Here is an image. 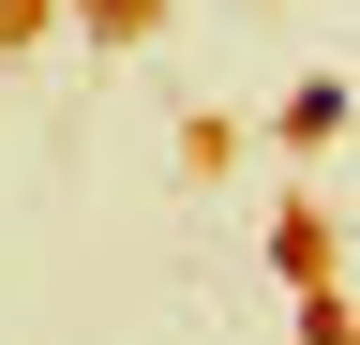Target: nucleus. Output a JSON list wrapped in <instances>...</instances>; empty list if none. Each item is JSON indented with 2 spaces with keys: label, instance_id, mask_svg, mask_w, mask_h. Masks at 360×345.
Returning <instances> with one entry per match:
<instances>
[{
  "label": "nucleus",
  "instance_id": "obj_1",
  "mask_svg": "<svg viewBox=\"0 0 360 345\" xmlns=\"http://www.w3.org/2000/svg\"><path fill=\"white\" fill-rule=\"evenodd\" d=\"M285 136H345V75H300V91H285Z\"/></svg>",
  "mask_w": 360,
  "mask_h": 345
},
{
  "label": "nucleus",
  "instance_id": "obj_2",
  "mask_svg": "<svg viewBox=\"0 0 360 345\" xmlns=\"http://www.w3.org/2000/svg\"><path fill=\"white\" fill-rule=\"evenodd\" d=\"M90 15H150V0H90Z\"/></svg>",
  "mask_w": 360,
  "mask_h": 345
}]
</instances>
